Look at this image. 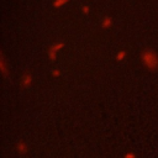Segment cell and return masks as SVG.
Returning <instances> with one entry per match:
<instances>
[{
    "label": "cell",
    "instance_id": "obj_4",
    "mask_svg": "<svg viewBox=\"0 0 158 158\" xmlns=\"http://www.w3.org/2000/svg\"><path fill=\"white\" fill-rule=\"evenodd\" d=\"M16 151H17V153H20V154L27 153V144H26L23 141H19L17 144H16Z\"/></svg>",
    "mask_w": 158,
    "mask_h": 158
},
{
    "label": "cell",
    "instance_id": "obj_3",
    "mask_svg": "<svg viewBox=\"0 0 158 158\" xmlns=\"http://www.w3.org/2000/svg\"><path fill=\"white\" fill-rule=\"evenodd\" d=\"M21 84H22V86L25 89H28L31 86V84H32V75L30 73H25L22 75V78H21Z\"/></svg>",
    "mask_w": 158,
    "mask_h": 158
},
{
    "label": "cell",
    "instance_id": "obj_7",
    "mask_svg": "<svg viewBox=\"0 0 158 158\" xmlns=\"http://www.w3.org/2000/svg\"><path fill=\"white\" fill-rule=\"evenodd\" d=\"M125 56H126V52H125V51H120V52L117 53L116 58H117V60H122V59L125 58Z\"/></svg>",
    "mask_w": 158,
    "mask_h": 158
},
{
    "label": "cell",
    "instance_id": "obj_6",
    "mask_svg": "<svg viewBox=\"0 0 158 158\" xmlns=\"http://www.w3.org/2000/svg\"><path fill=\"white\" fill-rule=\"evenodd\" d=\"M101 26H102L104 28H109V27L111 26V19H110V17H104V20H102V22H101Z\"/></svg>",
    "mask_w": 158,
    "mask_h": 158
},
{
    "label": "cell",
    "instance_id": "obj_10",
    "mask_svg": "<svg viewBox=\"0 0 158 158\" xmlns=\"http://www.w3.org/2000/svg\"><path fill=\"white\" fill-rule=\"evenodd\" d=\"M52 74H53L54 77H58V75L60 74V72H59V70H53V73H52Z\"/></svg>",
    "mask_w": 158,
    "mask_h": 158
},
{
    "label": "cell",
    "instance_id": "obj_1",
    "mask_svg": "<svg viewBox=\"0 0 158 158\" xmlns=\"http://www.w3.org/2000/svg\"><path fill=\"white\" fill-rule=\"evenodd\" d=\"M142 62L151 72L158 70V54L153 49H146L142 53Z\"/></svg>",
    "mask_w": 158,
    "mask_h": 158
},
{
    "label": "cell",
    "instance_id": "obj_9",
    "mask_svg": "<svg viewBox=\"0 0 158 158\" xmlns=\"http://www.w3.org/2000/svg\"><path fill=\"white\" fill-rule=\"evenodd\" d=\"M123 158H136V154L133 153V152H128V153H126L125 154V157Z\"/></svg>",
    "mask_w": 158,
    "mask_h": 158
},
{
    "label": "cell",
    "instance_id": "obj_5",
    "mask_svg": "<svg viewBox=\"0 0 158 158\" xmlns=\"http://www.w3.org/2000/svg\"><path fill=\"white\" fill-rule=\"evenodd\" d=\"M0 65H1V73L4 77H9V69H7V65H6V62H5V58L4 56L1 54V59H0Z\"/></svg>",
    "mask_w": 158,
    "mask_h": 158
},
{
    "label": "cell",
    "instance_id": "obj_8",
    "mask_svg": "<svg viewBox=\"0 0 158 158\" xmlns=\"http://www.w3.org/2000/svg\"><path fill=\"white\" fill-rule=\"evenodd\" d=\"M67 1H68V0H56V1H54V6H56V7L62 6V5H64Z\"/></svg>",
    "mask_w": 158,
    "mask_h": 158
},
{
    "label": "cell",
    "instance_id": "obj_2",
    "mask_svg": "<svg viewBox=\"0 0 158 158\" xmlns=\"http://www.w3.org/2000/svg\"><path fill=\"white\" fill-rule=\"evenodd\" d=\"M63 46H64L63 42H57V43H54V44H52V46L49 47V49H48V57H49L51 60H54V59H56V53H57Z\"/></svg>",
    "mask_w": 158,
    "mask_h": 158
}]
</instances>
